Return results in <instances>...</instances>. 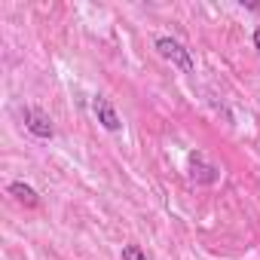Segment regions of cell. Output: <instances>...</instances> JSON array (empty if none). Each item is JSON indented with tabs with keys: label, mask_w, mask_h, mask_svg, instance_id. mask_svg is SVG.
Segmentation results:
<instances>
[{
	"label": "cell",
	"mask_w": 260,
	"mask_h": 260,
	"mask_svg": "<svg viewBox=\"0 0 260 260\" xmlns=\"http://www.w3.org/2000/svg\"><path fill=\"white\" fill-rule=\"evenodd\" d=\"M156 52H159V58H166L172 68H178L184 74H193L196 71V61H193L190 49H184L175 37H159L156 40Z\"/></svg>",
	"instance_id": "6da1fadb"
},
{
	"label": "cell",
	"mask_w": 260,
	"mask_h": 260,
	"mask_svg": "<svg viewBox=\"0 0 260 260\" xmlns=\"http://www.w3.org/2000/svg\"><path fill=\"white\" fill-rule=\"evenodd\" d=\"M22 119H25V128H28L34 138H40V141H49V138L55 135L52 119H49L40 107H25V110H22Z\"/></svg>",
	"instance_id": "7a4b0ae2"
},
{
	"label": "cell",
	"mask_w": 260,
	"mask_h": 260,
	"mask_svg": "<svg viewBox=\"0 0 260 260\" xmlns=\"http://www.w3.org/2000/svg\"><path fill=\"white\" fill-rule=\"evenodd\" d=\"M187 172H190V178H193L196 184H214L217 175H220V169H217L214 162H208L202 150H193V153L187 156Z\"/></svg>",
	"instance_id": "3957f363"
},
{
	"label": "cell",
	"mask_w": 260,
	"mask_h": 260,
	"mask_svg": "<svg viewBox=\"0 0 260 260\" xmlns=\"http://www.w3.org/2000/svg\"><path fill=\"white\" fill-rule=\"evenodd\" d=\"M92 110H95V116H98V122L107 128V132H119L122 128V119H119V113H116V107L110 104V98H104V95H98L95 101H92Z\"/></svg>",
	"instance_id": "277c9868"
},
{
	"label": "cell",
	"mask_w": 260,
	"mask_h": 260,
	"mask_svg": "<svg viewBox=\"0 0 260 260\" xmlns=\"http://www.w3.org/2000/svg\"><path fill=\"white\" fill-rule=\"evenodd\" d=\"M10 196H16V202H22V205H28V208H34V205L40 202L37 190L28 187V184H22V181H13V184H10Z\"/></svg>",
	"instance_id": "5b68a950"
},
{
	"label": "cell",
	"mask_w": 260,
	"mask_h": 260,
	"mask_svg": "<svg viewBox=\"0 0 260 260\" xmlns=\"http://www.w3.org/2000/svg\"><path fill=\"white\" fill-rule=\"evenodd\" d=\"M122 260H150L141 245H122Z\"/></svg>",
	"instance_id": "8992f818"
},
{
	"label": "cell",
	"mask_w": 260,
	"mask_h": 260,
	"mask_svg": "<svg viewBox=\"0 0 260 260\" xmlns=\"http://www.w3.org/2000/svg\"><path fill=\"white\" fill-rule=\"evenodd\" d=\"M254 49H257V55H260V28L254 31Z\"/></svg>",
	"instance_id": "52a82bcc"
}]
</instances>
